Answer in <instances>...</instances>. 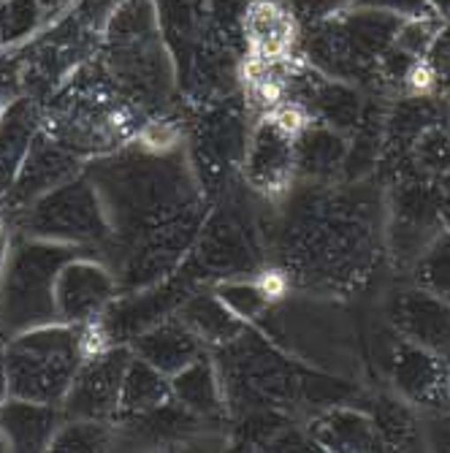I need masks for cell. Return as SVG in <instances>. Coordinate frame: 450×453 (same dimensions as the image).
<instances>
[{
  "instance_id": "cell-14",
  "label": "cell",
  "mask_w": 450,
  "mask_h": 453,
  "mask_svg": "<svg viewBox=\"0 0 450 453\" xmlns=\"http://www.w3.org/2000/svg\"><path fill=\"white\" fill-rule=\"evenodd\" d=\"M172 399H174L172 380L163 372H157L152 364L133 356L126 369V380H122L119 413H126V416L152 413V410L169 404Z\"/></svg>"
},
{
  "instance_id": "cell-21",
  "label": "cell",
  "mask_w": 450,
  "mask_h": 453,
  "mask_svg": "<svg viewBox=\"0 0 450 453\" xmlns=\"http://www.w3.org/2000/svg\"><path fill=\"white\" fill-rule=\"evenodd\" d=\"M445 391H447V399H450V380H447V386H445Z\"/></svg>"
},
{
  "instance_id": "cell-5",
  "label": "cell",
  "mask_w": 450,
  "mask_h": 453,
  "mask_svg": "<svg viewBox=\"0 0 450 453\" xmlns=\"http://www.w3.org/2000/svg\"><path fill=\"white\" fill-rule=\"evenodd\" d=\"M131 358V350L117 345L81 358L73 383L60 404L63 418L109 421L111 416H117L122 380H126V369Z\"/></svg>"
},
{
  "instance_id": "cell-15",
  "label": "cell",
  "mask_w": 450,
  "mask_h": 453,
  "mask_svg": "<svg viewBox=\"0 0 450 453\" xmlns=\"http://www.w3.org/2000/svg\"><path fill=\"white\" fill-rule=\"evenodd\" d=\"M179 318L207 342H233L241 332V320L217 296H193L182 304Z\"/></svg>"
},
{
  "instance_id": "cell-16",
  "label": "cell",
  "mask_w": 450,
  "mask_h": 453,
  "mask_svg": "<svg viewBox=\"0 0 450 453\" xmlns=\"http://www.w3.org/2000/svg\"><path fill=\"white\" fill-rule=\"evenodd\" d=\"M114 442V432L106 421L65 418L57 434L52 437V450H106Z\"/></svg>"
},
{
  "instance_id": "cell-19",
  "label": "cell",
  "mask_w": 450,
  "mask_h": 453,
  "mask_svg": "<svg viewBox=\"0 0 450 453\" xmlns=\"http://www.w3.org/2000/svg\"><path fill=\"white\" fill-rule=\"evenodd\" d=\"M9 247H11V228H9V223L0 220V274H4V266H6Z\"/></svg>"
},
{
  "instance_id": "cell-10",
  "label": "cell",
  "mask_w": 450,
  "mask_h": 453,
  "mask_svg": "<svg viewBox=\"0 0 450 453\" xmlns=\"http://www.w3.org/2000/svg\"><path fill=\"white\" fill-rule=\"evenodd\" d=\"M63 424L57 404L9 396L0 407V432L9 440V450H47Z\"/></svg>"
},
{
  "instance_id": "cell-13",
  "label": "cell",
  "mask_w": 450,
  "mask_h": 453,
  "mask_svg": "<svg viewBox=\"0 0 450 453\" xmlns=\"http://www.w3.org/2000/svg\"><path fill=\"white\" fill-rule=\"evenodd\" d=\"M169 380H172L174 399L179 402L182 410H187V413L212 416L225 402L220 375L215 372V366L203 356L190 361L185 369H179V372Z\"/></svg>"
},
{
  "instance_id": "cell-9",
  "label": "cell",
  "mask_w": 450,
  "mask_h": 453,
  "mask_svg": "<svg viewBox=\"0 0 450 453\" xmlns=\"http://www.w3.org/2000/svg\"><path fill=\"white\" fill-rule=\"evenodd\" d=\"M201 342L203 340L182 318L160 320L139 337H133V356L152 364L166 378H174L179 369H185L201 356Z\"/></svg>"
},
{
  "instance_id": "cell-1",
  "label": "cell",
  "mask_w": 450,
  "mask_h": 453,
  "mask_svg": "<svg viewBox=\"0 0 450 453\" xmlns=\"http://www.w3.org/2000/svg\"><path fill=\"white\" fill-rule=\"evenodd\" d=\"M172 152H109L88 166L114 236L133 239L185 212V172Z\"/></svg>"
},
{
  "instance_id": "cell-20",
  "label": "cell",
  "mask_w": 450,
  "mask_h": 453,
  "mask_svg": "<svg viewBox=\"0 0 450 453\" xmlns=\"http://www.w3.org/2000/svg\"><path fill=\"white\" fill-rule=\"evenodd\" d=\"M0 450H9V440H6L4 432H0Z\"/></svg>"
},
{
  "instance_id": "cell-4",
  "label": "cell",
  "mask_w": 450,
  "mask_h": 453,
  "mask_svg": "<svg viewBox=\"0 0 450 453\" xmlns=\"http://www.w3.org/2000/svg\"><path fill=\"white\" fill-rule=\"evenodd\" d=\"M17 212L19 231L27 236L88 247V250L111 239L109 215L88 174H79L47 190Z\"/></svg>"
},
{
  "instance_id": "cell-7",
  "label": "cell",
  "mask_w": 450,
  "mask_h": 453,
  "mask_svg": "<svg viewBox=\"0 0 450 453\" xmlns=\"http://www.w3.org/2000/svg\"><path fill=\"white\" fill-rule=\"evenodd\" d=\"M79 172H81L79 155L41 128L22 160L11 188H9L11 203L17 210H22L38 196H44L47 190L79 177Z\"/></svg>"
},
{
  "instance_id": "cell-2",
  "label": "cell",
  "mask_w": 450,
  "mask_h": 453,
  "mask_svg": "<svg viewBox=\"0 0 450 453\" xmlns=\"http://www.w3.org/2000/svg\"><path fill=\"white\" fill-rule=\"evenodd\" d=\"M88 247H73L27 234L11 236L4 274H0V337L11 340L27 328L60 323L55 282L60 269Z\"/></svg>"
},
{
  "instance_id": "cell-18",
  "label": "cell",
  "mask_w": 450,
  "mask_h": 453,
  "mask_svg": "<svg viewBox=\"0 0 450 453\" xmlns=\"http://www.w3.org/2000/svg\"><path fill=\"white\" fill-rule=\"evenodd\" d=\"M404 81H407V88H410V93L429 96L437 88V71L429 60H416L410 68H407Z\"/></svg>"
},
{
  "instance_id": "cell-8",
  "label": "cell",
  "mask_w": 450,
  "mask_h": 453,
  "mask_svg": "<svg viewBox=\"0 0 450 453\" xmlns=\"http://www.w3.org/2000/svg\"><path fill=\"white\" fill-rule=\"evenodd\" d=\"M296 166V139L285 134L271 117H266L261 126L248 136L244 147V172L248 180L266 190H285Z\"/></svg>"
},
{
  "instance_id": "cell-3",
  "label": "cell",
  "mask_w": 450,
  "mask_h": 453,
  "mask_svg": "<svg viewBox=\"0 0 450 453\" xmlns=\"http://www.w3.org/2000/svg\"><path fill=\"white\" fill-rule=\"evenodd\" d=\"M85 358L79 326L47 323L9 340L4 353L9 391L19 399L63 404L76 369Z\"/></svg>"
},
{
  "instance_id": "cell-6",
  "label": "cell",
  "mask_w": 450,
  "mask_h": 453,
  "mask_svg": "<svg viewBox=\"0 0 450 453\" xmlns=\"http://www.w3.org/2000/svg\"><path fill=\"white\" fill-rule=\"evenodd\" d=\"M119 288L114 272L90 250L71 258L55 282L57 320L68 326H85L106 312Z\"/></svg>"
},
{
  "instance_id": "cell-17",
  "label": "cell",
  "mask_w": 450,
  "mask_h": 453,
  "mask_svg": "<svg viewBox=\"0 0 450 453\" xmlns=\"http://www.w3.org/2000/svg\"><path fill=\"white\" fill-rule=\"evenodd\" d=\"M239 320H253V318H258L269 304H271V299L266 296V291L261 288V282L258 280H239V277H233V280H225L220 288H217V294H215Z\"/></svg>"
},
{
  "instance_id": "cell-12",
  "label": "cell",
  "mask_w": 450,
  "mask_h": 453,
  "mask_svg": "<svg viewBox=\"0 0 450 453\" xmlns=\"http://www.w3.org/2000/svg\"><path fill=\"white\" fill-rule=\"evenodd\" d=\"M244 33L256 58L282 60L294 44V19L277 0H250L244 12Z\"/></svg>"
},
{
  "instance_id": "cell-11",
  "label": "cell",
  "mask_w": 450,
  "mask_h": 453,
  "mask_svg": "<svg viewBox=\"0 0 450 453\" xmlns=\"http://www.w3.org/2000/svg\"><path fill=\"white\" fill-rule=\"evenodd\" d=\"M41 131V117L30 101L6 104L0 111V193L9 190L22 160Z\"/></svg>"
}]
</instances>
